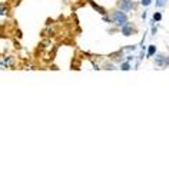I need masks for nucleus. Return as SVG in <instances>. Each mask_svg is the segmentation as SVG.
I'll list each match as a JSON object with an SVG mask.
<instances>
[{
	"mask_svg": "<svg viewBox=\"0 0 169 169\" xmlns=\"http://www.w3.org/2000/svg\"><path fill=\"white\" fill-rule=\"evenodd\" d=\"M122 32H123V35H126V36H129L132 32H133V29L130 26H128V24H125V26H122Z\"/></svg>",
	"mask_w": 169,
	"mask_h": 169,
	"instance_id": "3",
	"label": "nucleus"
},
{
	"mask_svg": "<svg viewBox=\"0 0 169 169\" xmlns=\"http://www.w3.org/2000/svg\"><path fill=\"white\" fill-rule=\"evenodd\" d=\"M163 2H165V0H158V6H162V5H163Z\"/></svg>",
	"mask_w": 169,
	"mask_h": 169,
	"instance_id": "8",
	"label": "nucleus"
},
{
	"mask_svg": "<svg viewBox=\"0 0 169 169\" xmlns=\"http://www.w3.org/2000/svg\"><path fill=\"white\" fill-rule=\"evenodd\" d=\"M153 53H155V47L151 46V49H149V54H153Z\"/></svg>",
	"mask_w": 169,
	"mask_h": 169,
	"instance_id": "6",
	"label": "nucleus"
},
{
	"mask_svg": "<svg viewBox=\"0 0 169 169\" xmlns=\"http://www.w3.org/2000/svg\"><path fill=\"white\" fill-rule=\"evenodd\" d=\"M153 19H155V20H160V14H159V13H156L155 16H153Z\"/></svg>",
	"mask_w": 169,
	"mask_h": 169,
	"instance_id": "7",
	"label": "nucleus"
},
{
	"mask_svg": "<svg viewBox=\"0 0 169 169\" xmlns=\"http://www.w3.org/2000/svg\"><path fill=\"white\" fill-rule=\"evenodd\" d=\"M113 20H115L116 24H119V26H125L128 17H126V14L122 13V12H115V14H113Z\"/></svg>",
	"mask_w": 169,
	"mask_h": 169,
	"instance_id": "1",
	"label": "nucleus"
},
{
	"mask_svg": "<svg viewBox=\"0 0 169 169\" xmlns=\"http://www.w3.org/2000/svg\"><path fill=\"white\" fill-rule=\"evenodd\" d=\"M142 5L143 6H149L151 5V0H142Z\"/></svg>",
	"mask_w": 169,
	"mask_h": 169,
	"instance_id": "5",
	"label": "nucleus"
},
{
	"mask_svg": "<svg viewBox=\"0 0 169 169\" xmlns=\"http://www.w3.org/2000/svg\"><path fill=\"white\" fill-rule=\"evenodd\" d=\"M119 7L125 12H128L133 7V2H130V0H119Z\"/></svg>",
	"mask_w": 169,
	"mask_h": 169,
	"instance_id": "2",
	"label": "nucleus"
},
{
	"mask_svg": "<svg viewBox=\"0 0 169 169\" xmlns=\"http://www.w3.org/2000/svg\"><path fill=\"white\" fill-rule=\"evenodd\" d=\"M165 59H166V58H163L162 54H159L158 59H156V63H158V65H168L169 60H165Z\"/></svg>",
	"mask_w": 169,
	"mask_h": 169,
	"instance_id": "4",
	"label": "nucleus"
}]
</instances>
